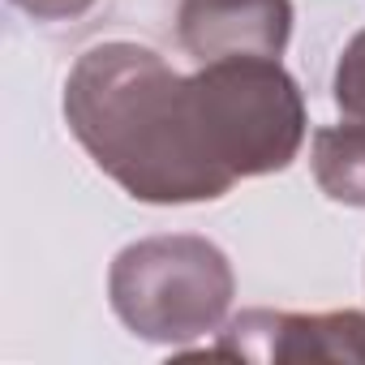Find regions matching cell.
Wrapping results in <instances>:
<instances>
[{"mask_svg":"<svg viewBox=\"0 0 365 365\" xmlns=\"http://www.w3.org/2000/svg\"><path fill=\"white\" fill-rule=\"evenodd\" d=\"M65 125L95 168L138 202H215L237 185L211 146L194 82L142 43L112 39L73 61Z\"/></svg>","mask_w":365,"mask_h":365,"instance_id":"obj_1","label":"cell"},{"mask_svg":"<svg viewBox=\"0 0 365 365\" xmlns=\"http://www.w3.org/2000/svg\"><path fill=\"white\" fill-rule=\"evenodd\" d=\"M237 297L228 254L194 232H163L125 245L108 271L116 318L146 344L185 348L220 335Z\"/></svg>","mask_w":365,"mask_h":365,"instance_id":"obj_2","label":"cell"},{"mask_svg":"<svg viewBox=\"0 0 365 365\" xmlns=\"http://www.w3.org/2000/svg\"><path fill=\"white\" fill-rule=\"evenodd\" d=\"M207 112V133L232 180L284 172L309 133L297 78L279 56H220L190 73Z\"/></svg>","mask_w":365,"mask_h":365,"instance_id":"obj_3","label":"cell"},{"mask_svg":"<svg viewBox=\"0 0 365 365\" xmlns=\"http://www.w3.org/2000/svg\"><path fill=\"white\" fill-rule=\"evenodd\" d=\"M215 356L241 361H365V314H288V309H241L220 327Z\"/></svg>","mask_w":365,"mask_h":365,"instance_id":"obj_4","label":"cell"},{"mask_svg":"<svg viewBox=\"0 0 365 365\" xmlns=\"http://www.w3.org/2000/svg\"><path fill=\"white\" fill-rule=\"evenodd\" d=\"M176 35L198 65L220 56H284L292 0H180Z\"/></svg>","mask_w":365,"mask_h":365,"instance_id":"obj_5","label":"cell"},{"mask_svg":"<svg viewBox=\"0 0 365 365\" xmlns=\"http://www.w3.org/2000/svg\"><path fill=\"white\" fill-rule=\"evenodd\" d=\"M309 168L318 190L339 202L365 211V120H339L314 129L309 142Z\"/></svg>","mask_w":365,"mask_h":365,"instance_id":"obj_6","label":"cell"},{"mask_svg":"<svg viewBox=\"0 0 365 365\" xmlns=\"http://www.w3.org/2000/svg\"><path fill=\"white\" fill-rule=\"evenodd\" d=\"M331 95H335V108L348 120H365V31H356L348 39V48L339 52Z\"/></svg>","mask_w":365,"mask_h":365,"instance_id":"obj_7","label":"cell"},{"mask_svg":"<svg viewBox=\"0 0 365 365\" xmlns=\"http://www.w3.org/2000/svg\"><path fill=\"white\" fill-rule=\"evenodd\" d=\"M14 5L35 22H69V18H82L95 0H14Z\"/></svg>","mask_w":365,"mask_h":365,"instance_id":"obj_8","label":"cell"}]
</instances>
